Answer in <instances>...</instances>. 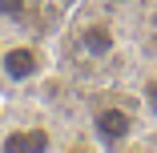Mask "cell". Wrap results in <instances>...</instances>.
I'll return each mask as SVG.
<instances>
[{
	"label": "cell",
	"mask_w": 157,
	"mask_h": 153,
	"mask_svg": "<svg viewBox=\"0 0 157 153\" xmlns=\"http://www.w3.org/2000/svg\"><path fill=\"white\" fill-rule=\"evenodd\" d=\"M56 4H60V8H77L81 0H56Z\"/></svg>",
	"instance_id": "52a82bcc"
},
{
	"label": "cell",
	"mask_w": 157,
	"mask_h": 153,
	"mask_svg": "<svg viewBox=\"0 0 157 153\" xmlns=\"http://www.w3.org/2000/svg\"><path fill=\"white\" fill-rule=\"evenodd\" d=\"M109 4H121L125 8V4H141V0H109Z\"/></svg>",
	"instance_id": "ba28073f"
},
{
	"label": "cell",
	"mask_w": 157,
	"mask_h": 153,
	"mask_svg": "<svg viewBox=\"0 0 157 153\" xmlns=\"http://www.w3.org/2000/svg\"><path fill=\"white\" fill-rule=\"evenodd\" d=\"M44 69H48V52L36 40H8V44H0V81L24 89V85L40 81Z\"/></svg>",
	"instance_id": "6da1fadb"
},
{
	"label": "cell",
	"mask_w": 157,
	"mask_h": 153,
	"mask_svg": "<svg viewBox=\"0 0 157 153\" xmlns=\"http://www.w3.org/2000/svg\"><path fill=\"white\" fill-rule=\"evenodd\" d=\"M89 129L101 149H121L133 141V113L117 101H97L89 113Z\"/></svg>",
	"instance_id": "7a4b0ae2"
},
{
	"label": "cell",
	"mask_w": 157,
	"mask_h": 153,
	"mask_svg": "<svg viewBox=\"0 0 157 153\" xmlns=\"http://www.w3.org/2000/svg\"><path fill=\"white\" fill-rule=\"evenodd\" d=\"M145 101H149V109H157V77H153L149 89H145Z\"/></svg>",
	"instance_id": "8992f818"
},
{
	"label": "cell",
	"mask_w": 157,
	"mask_h": 153,
	"mask_svg": "<svg viewBox=\"0 0 157 153\" xmlns=\"http://www.w3.org/2000/svg\"><path fill=\"white\" fill-rule=\"evenodd\" d=\"M77 40H81L85 56H93V60H109V56L117 52V33H113L109 20H89V24L81 28Z\"/></svg>",
	"instance_id": "277c9868"
},
{
	"label": "cell",
	"mask_w": 157,
	"mask_h": 153,
	"mask_svg": "<svg viewBox=\"0 0 157 153\" xmlns=\"http://www.w3.org/2000/svg\"><path fill=\"white\" fill-rule=\"evenodd\" d=\"M0 149H8V153H44V149H52V133L44 125H12V129H0Z\"/></svg>",
	"instance_id": "3957f363"
},
{
	"label": "cell",
	"mask_w": 157,
	"mask_h": 153,
	"mask_svg": "<svg viewBox=\"0 0 157 153\" xmlns=\"http://www.w3.org/2000/svg\"><path fill=\"white\" fill-rule=\"evenodd\" d=\"M33 12V0H0V20H24Z\"/></svg>",
	"instance_id": "5b68a950"
}]
</instances>
